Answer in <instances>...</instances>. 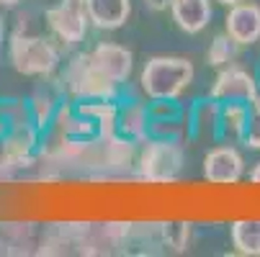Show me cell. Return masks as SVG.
Returning a JSON list of instances; mask_svg holds the SVG:
<instances>
[{
    "label": "cell",
    "instance_id": "cell-1",
    "mask_svg": "<svg viewBox=\"0 0 260 257\" xmlns=\"http://www.w3.org/2000/svg\"><path fill=\"white\" fill-rule=\"evenodd\" d=\"M8 62L23 78L47 80L57 75L62 64V52L47 36L31 33L26 28H16L8 36Z\"/></svg>",
    "mask_w": 260,
    "mask_h": 257
},
{
    "label": "cell",
    "instance_id": "cell-2",
    "mask_svg": "<svg viewBox=\"0 0 260 257\" xmlns=\"http://www.w3.org/2000/svg\"><path fill=\"white\" fill-rule=\"evenodd\" d=\"M62 88L67 93V98H78V100H116L124 103L129 88L126 85H116L108 78H103L101 72L93 67L88 52H78L72 54L62 69Z\"/></svg>",
    "mask_w": 260,
    "mask_h": 257
},
{
    "label": "cell",
    "instance_id": "cell-3",
    "mask_svg": "<svg viewBox=\"0 0 260 257\" xmlns=\"http://www.w3.org/2000/svg\"><path fill=\"white\" fill-rule=\"evenodd\" d=\"M196 78V67L185 57H152L147 59L139 75V88L147 100L180 98L191 88Z\"/></svg>",
    "mask_w": 260,
    "mask_h": 257
},
{
    "label": "cell",
    "instance_id": "cell-4",
    "mask_svg": "<svg viewBox=\"0 0 260 257\" xmlns=\"http://www.w3.org/2000/svg\"><path fill=\"white\" fill-rule=\"evenodd\" d=\"M183 167H185L183 141L150 136L144 144H139L134 162V175L139 180L152 182V186H165V182H175L183 175Z\"/></svg>",
    "mask_w": 260,
    "mask_h": 257
},
{
    "label": "cell",
    "instance_id": "cell-5",
    "mask_svg": "<svg viewBox=\"0 0 260 257\" xmlns=\"http://www.w3.org/2000/svg\"><path fill=\"white\" fill-rule=\"evenodd\" d=\"M47 28L62 47H78L85 42L88 28H90V16H88V3L85 0H59L57 6L47 8L44 13Z\"/></svg>",
    "mask_w": 260,
    "mask_h": 257
},
{
    "label": "cell",
    "instance_id": "cell-6",
    "mask_svg": "<svg viewBox=\"0 0 260 257\" xmlns=\"http://www.w3.org/2000/svg\"><path fill=\"white\" fill-rule=\"evenodd\" d=\"M147 119H150V136L183 141L188 136V105L180 98H162L147 103Z\"/></svg>",
    "mask_w": 260,
    "mask_h": 257
},
{
    "label": "cell",
    "instance_id": "cell-7",
    "mask_svg": "<svg viewBox=\"0 0 260 257\" xmlns=\"http://www.w3.org/2000/svg\"><path fill=\"white\" fill-rule=\"evenodd\" d=\"M209 95L216 98L219 103H245L247 105V103L260 98V88H257L255 75H250L245 67L232 62V64L219 69Z\"/></svg>",
    "mask_w": 260,
    "mask_h": 257
},
{
    "label": "cell",
    "instance_id": "cell-8",
    "mask_svg": "<svg viewBox=\"0 0 260 257\" xmlns=\"http://www.w3.org/2000/svg\"><path fill=\"white\" fill-rule=\"evenodd\" d=\"M245 175V157L235 144H219L204 157V177L211 186H235Z\"/></svg>",
    "mask_w": 260,
    "mask_h": 257
},
{
    "label": "cell",
    "instance_id": "cell-9",
    "mask_svg": "<svg viewBox=\"0 0 260 257\" xmlns=\"http://www.w3.org/2000/svg\"><path fill=\"white\" fill-rule=\"evenodd\" d=\"M93 67L101 72L103 78H108L111 83L116 85H126L132 78V69H134V54L114 42H101L88 52Z\"/></svg>",
    "mask_w": 260,
    "mask_h": 257
},
{
    "label": "cell",
    "instance_id": "cell-10",
    "mask_svg": "<svg viewBox=\"0 0 260 257\" xmlns=\"http://www.w3.org/2000/svg\"><path fill=\"white\" fill-rule=\"evenodd\" d=\"M64 98H67V93H64L62 80L57 75L42 80V85L26 98L31 121L42 129V134H47L52 129V121H54V116H57V111H59V105H62Z\"/></svg>",
    "mask_w": 260,
    "mask_h": 257
},
{
    "label": "cell",
    "instance_id": "cell-11",
    "mask_svg": "<svg viewBox=\"0 0 260 257\" xmlns=\"http://www.w3.org/2000/svg\"><path fill=\"white\" fill-rule=\"evenodd\" d=\"M224 31L240 47H252L260 42V6L242 0L237 6H230L224 18Z\"/></svg>",
    "mask_w": 260,
    "mask_h": 257
},
{
    "label": "cell",
    "instance_id": "cell-12",
    "mask_svg": "<svg viewBox=\"0 0 260 257\" xmlns=\"http://www.w3.org/2000/svg\"><path fill=\"white\" fill-rule=\"evenodd\" d=\"M219 111H221V103L216 98H211V95L193 100L188 105V139L191 141H211V144H216Z\"/></svg>",
    "mask_w": 260,
    "mask_h": 257
},
{
    "label": "cell",
    "instance_id": "cell-13",
    "mask_svg": "<svg viewBox=\"0 0 260 257\" xmlns=\"http://www.w3.org/2000/svg\"><path fill=\"white\" fill-rule=\"evenodd\" d=\"M39 229L31 222H0V257L36 254Z\"/></svg>",
    "mask_w": 260,
    "mask_h": 257
},
{
    "label": "cell",
    "instance_id": "cell-14",
    "mask_svg": "<svg viewBox=\"0 0 260 257\" xmlns=\"http://www.w3.org/2000/svg\"><path fill=\"white\" fill-rule=\"evenodd\" d=\"M116 134L134 141L137 146L150 139V119H147V103L139 98H129L119 108Z\"/></svg>",
    "mask_w": 260,
    "mask_h": 257
},
{
    "label": "cell",
    "instance_id": "cell-15",
    "mask_svg": "<svg viewBox=\"0 0 260 257\" xmlns=\"http://www.w3.org/2000/svg\"><path fill=\"white\" fill-rule=\"evenodd\" d=\"M211 0H173L170 16L183 33H201L211 23Z\"/></svg>",
    "mask_w": 260,
    "mask_h": 257
},
{
    "label": "cell",
    "instance_id": "cell-16",
    "mask_svg": "<svg viewBox=\"0 0 260 257\" xmlns=\"http://www.w3.org/2000/svg\"><path fill=\"white\" fill-rule=\"evenodd\" d=\"M85 3H88L90 26L103 31L121 28L132 16V0H85Z\"/></svg>",
    "mask_w": 260,
    "mask_h": 257
},
{
    "label": "cell",
    "instance_id": "cell-17",
    "mask_svg": "<svg viewBox=\"0 0 260 257\" xmlns=\"http://www.w3.org/2000/svg\"><path fill=\"white\" fill-rule=\"evenodd\" d=\"M245 121H247V105L245 103H221L216 144H242Z\"/></svg>",
    "mask_w": 260,
    "mask_h": 257
},
{
    "label": "cell",
    "instance_id": "cell-18",
    "mask_svg": "<svg viewBox=\"0 0 260 257\" xmlns=\"http://www.w3.org/2000/svg\"><path fill=\"white\" fill-rule=\"evenodd\" d=\"M230 239L237 254L260 257V218H237V222H232Z\"/></svg>",
    "mask_w": 260,
    "mask_h": 257
},
{
    "label": "cell",
    "instance_id": "cell-19",
    "mask_svg": "<svg viewBox=\"0 0 260 257\" xmlns=\"http://www.w3.org/2000/svg\"><path fill=\"white\" fill-rule=\"evenodd\" d=\"M242 47L232 39V36L224 31V33H216L214 39H211V44H209V49H206V62L211 64V67H216V69H221V67H227V64H232L235 59H237V52H240Z\"/></svg>",
    "mask_w": 260,
    "mask_h": 257
},
{
    "label": "cell",
    "instance_id": "cell-20",
    "mask_svg": "<svg viewBox=\"0 0 260 257\" xmlns=\"http://www.w3.org/2000/svg\"><path fill=\"white\" fill-rule=\"evenodd\" d=\"M188 242H191V224L188 222H162L165 252H185Z\"/></svg>",
    "mask_w": 260,
    "mask_h": 257
},
{
    "label": "cell",
    "instance_id": "cell-21",
    "mask_svg": "<svg viewBox=\"0 0 260 257\" xmlns=\"http://www.w3.org/2000/svg\"><path fill=\"white\" fill-rule=\"evenodd\" d=\"M242 144L247 150H260V98L247 103V121H245Z\"/></svg>",
    "mask_w": 260,
    "mask_h": 257
},
{
    "label": "cell",
    "instance_id": "cell-22",
    "mask_svg": "<svg viewBox=\"0 0 260 257\" xmlns=\"http://www.w3.org/2000/svg\"><path fill=\"white\" fill-rule=\"evenodd\" d=\"M144 3H147V8H150V11L162 13V11H170V3H173V0H144Z\"/></svg>",
    "mask_w": 260,
    "mask_h": 257
},
{
    "label": "cell",
    "instance_id": "cell-23",
    "mask_svg": "<svg viewBox=\"0 0 260 257\" xmlns=\"http://www.w3.org/2000/svg\"><path fill=\"white\" fill-rule=\"evenodd\" d=\"M250 182L252 186H260V162H255V167L250 170Z\"/></svg>",
    "mask_w": 260,
    "mask_h": 257
},
{
    "label": "cell",
    "instance_id": "cell-24",
    "mask_svg": "<svg viewBox=\"0 0 260 257\" xmlns=\"http://www.w3.org/2000/svg\"><path fill=\"white\" fill-rule=\"evenodd\" d=\"M3 42H6V18L0 16V47H3Z\"/></svg>",
    "mask_w": 260,
    "mask_h": 257
},
{
    "label": "cell",
    "instance_id": "cell-25",
    "mask_svg": "<svg viewBox=\"0 0 260 257\" xmlns=\"http://www.w3.org/2000/svg\"><path fill=\"white\" fill-rule=\"evenodd\" d=\"M216 3H221V6H227V8H230V6H237V3H242V0H216Z\"/></svg>",
    "mask_w": 260,
    "mask_h": 257
},
{
    "label": "cell",
    "instance_id": "cell-26",
    "mask_svg": "<svg viewBox=\"0 0 260 257\" xmlns=\"http://www.w3.org/2000/svg\"><path fill=\"white\" fill-rule=\"evenodd\" d=\"M255 80H257V88H260V62H257V75H255Z\"/></svg>",
    "mask_w": 260,
    "mask_h": 257
}]
</instances>
